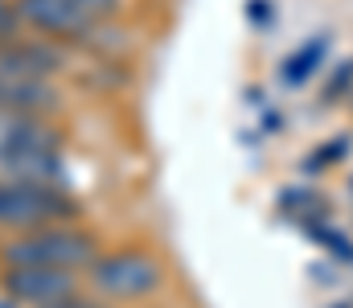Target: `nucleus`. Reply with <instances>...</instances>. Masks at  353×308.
<instances>
[{
  "instance_id": "1",
  "label": "nucleus",
  "mask_w": 353,
  "mask_h": 308,
  "mask_svg": "<svg viewBox=\"0 0 353 308\" xmlns=\"http://www.w3.org/2000/svg\"><path fill=\"white\" fill-rule=\"evenodd\" d=\"M62 148H66V132L54 115L0 107V177L66 181Z\"/></svg>"
},
{
  "instance_id": "2",
  "label": "nucleus",
  "mask_w": 353,
  "mask_h": 308,
  "mask_svg": "<svg viewBox=\"0 0 353 308\" xmlns=\"http://www.w3.org/2000/svg\"><path fill=\"white\" fill-rule=\"evenodd\" d=\"M62 70V50L58 41L41 33H25L21 41L0 50V107L8 111H58V87L54 74Z\"/></svg>"
},
{
  "instance_id": "3",
  "label": "nucleus",
  "mask_w": 353,
  "mask_h": 308,
  "mask_svg": "<svg viewBox=\"0 0 353 308\" xmlns=\"http://www.w3.org/2000/svg\"><path fill=\"white\" fill-rule=\"evenodd\" d=\"M99 251L103 243L83 222H54V226H37L25 234H4L0 267H58V271H74L87 280Z\"/></svg>"
},
{
  "instance_id": "4",
  "label": "nucleus",
  "mask_w": 353,
  "mask_h": 308,
  "mask_svg": "<svg viewBox=\"0 0 353 308\" xmlns=\"http://www.w3.org/2000/svg\"><path fill=\"white\" fill-rule=\"evenodd\" d=\"M83 205L66 189V181H29L0 177V234H25L54 222H79Z\"/></svg>"
},
{
  "instance_id": "5",
  "label": "nucleus",
  "mask_w": 353,
  "mask_h": 308,
  "mask_svg": "<svg viewBox=\"0 0 353 308\" xmlns=\"http://www.w3.org/2000/svg\"><path fill=\"white\" fill-rule=\"evenodd\" d=\"M87 288L103 300L136 305L148 300L152 292L165 288V263L144 251V247H119V251H99V259L87 271Z\"/></svg>"
},
{
  "instance_id": "6",
  "label": "nucleus",
  "mask_w": 353,
  "mask_h": 308,
  "mask_svg": "<svg viewBox=\"0 0 353 308\" xmlns=\"http://www.w3.org/2000/svg\"><path fill=\"white\" fill-rule=\"evenodd\" d=\"M12 8L21 12L25 29L50 37V41H58V45H66V41L87 45V41H99L103 29H107L103 17L79 8L74 0H12Z\"/></svg>"
},
{
  "instance_id": "7",
  "label": "nucleus",
  "mask_w": 353,
  "mask_h": 308,
  "mask_svg": "<svg viewBox=\"0 0 353 308\" xmlns=\"http://www.w3.org/2000/svg\"><path fill=\"white\" fill-rule=\"evenodd\" d=\"M87 292V280L58 267H0V296L17 308H54Z\"/></svg>"
},
{
  "instance_id": "8",
  "label": "nucleus",
  "mask_w": 353,
  "mask_h": 308,
  "mask_svg": "<svg viewBox=\"0 0 353 308\" xmlns=\"http://www.w3.org/2000/svg\"><path fill=\"white\" fill-rule=\"evenodd\" d=\"M25 33H33V29H25V21H21V12L12 8V0H0V50L12 45V41H21Z\"/></svg>"
},
{
  "instance_id": "9",
  "label": "nucleus",
  "mask_w": 353,
  "mask_h": 308,
  "mask_svg": "<svg viewBox=\"0 0 353 308\" xmlns=\"http://www.w3.org/2000/svg\"><path fill=\"white\" fill-rule=\"evenodd\" d=\"M79 8H87V12H94V17H103V21H111L119 8H123V0H74Z\"/></svg>"
}]
</instances>
